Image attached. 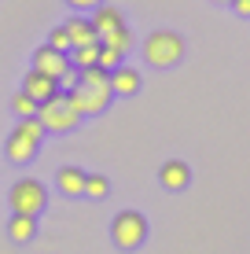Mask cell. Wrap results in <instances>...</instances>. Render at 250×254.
I'll return each mask as SVG.
<instances>
[{
    "mask_svg": "<svg viewBox=\"0 0 250 254\" xmlns=\"http://www.w3.org/2000/svg\"><path fill=\"white\" fill-rule=\"evenodd\" d=\"M140 52H144V63L148 66H158V70L177 66L180 56H184V37L173 30H154L151 37H144Z\"/></svg>",
    "mask_w": 250,
    "mask_h": 254,
    "instance_id": "1",
    "label": "cell"
},
{
    "mask_svg": "<svg viewBox=\"0 0 250 254\" xmlns=\"http://www.w3.org/2000/svg\"><path fill=\"white\" fill-rule=\"evenodd\" d=\"M110 240H114L118 251H136L144 240H148V217L136 214V210H122L110 221Z\"/></svg>",
    "mask_w": 250,
    "mask_h": 254,
    "instance_id": "2",
    "label": "cell"
},
{
    "mask_svg": "<svg viewBox=\"0 0 250 254\" xmlns=\"http://www.w3.org/2000/svg\"><path fill=\"white\" fill-rule=\"evenodd\" d=\"M7 203H11L15 214H26V217H37L41 210H45L48 203V191L41 181H33V177H22V181H15L11 191H7Z\"/></svg>",
    "mask_w": 250,
    "mask_h": 254,
    "instance_id": "3",
    "label": "cell"
},
{
    "mask_svg": "<svg viewBox=\"0 0 250 254\" xmlns=\"http://www.w3.org/2000/svg\"><path fill=\"white\" fill-rule=\"evenodd\" d=\"M37 122L45 126V133H70V129H77V118L74 115V107L66 103V96L59 92V96H51V100H45L37 107Z\"/></svg>",
    "mask_w": 250,
    "mask_h": 254,
    "instance_id": "4",
    "label": "cell"
},
{
    "mask_svg": "<svg viewBox=\"0 0 250 254\" xmlns=\"http://www.w3.org/2000/svg\"><path fill=\"white\" fill-rule=\"evenodd\" d=\"M66 66H70V59H66V52H55V48H48V45H41L37 52H33V66L30 70H37V74H45V77H63L66 74Z\"/></svg>",
    "mask_w": 250,
    "mask_h": 254,
    "instance_id": "5",
    "label": "cell"
},
{
    "mask_svg": "<svg viewBox=\"0 0 250 254\" xmlns=\"http://www.w3.org/2000/svg\"><path fill=\"white\" fill-rule=\"evenodd\" d=\"M22 92L30 96V100L45 103V100H51V96H59V81H55V77L37 74V70H26V77H22Z\"/></svg>",
    "mask_w": 250,
    "mask_h": 254,
    "instance_id": "6",
    "label": "cell"
},
{
    "mask_svg": "<svg viewBox=\"0 0 250 254\" xmlns=\"http://www.w3.org/2000/svg\"><path fill=\"white\" fill-rule=\"evenodd\" d=\"M63 96H66V103L74 107L77 118H85V115H103V111L110 107V100H100V96L85 92L81 85H77V89H70V92H63Z\"/></svg>",
    "mask_w": 250,
    "mask_h": 254,
    "instance_id": "7",
    "label": "cell"
},
{
    "mask_svg": "<svg viewBox=\"0 0 250 254\" xmlns=\"http://www.w3.org/2000/svg\"><path fill=\"white\" fill-rule=\"evenodd\" d=\"M158 181H162V188H166V191H184L188 185H192V170H188V162L169 159V162H162Z\"/></svg>",
    "mask_w": 250,
    "mask_h": 254,
    "instance_id": "8",
    "label": "cell"
},
{
    "mask_svg": "<svg viewBox=\"0 0 250 254\" xmlns=\"http://www.w3.org/2000/svg\"><path fill=\"white\" fill-rule=\"evenodd\" d=\"M92 30H96V37L103 41V37H110L114 30H122L125 26V19H122V7H107V4H100L96 11H92Z\"/></svg>",
    "mask_w": 250,
    "mask_h": 254,
    "instance_id": "9",
    "label": "cell"
},
{
    "mask_svg": "<svg viewBox=\"0 0 250 254\" xmlns=\"http://www.w3.org/2000/svg\"><path fill=\"white\" fill-rule=\"evenodd\" d=\"M81 85L85 92H92V96H100V100H114V92H110V74L103 66H89V70H81Z\"/></svg>",
    "mask_w": 250,
    "mask_h": 254,
    "instance_id": "10",
    "label": "cell"
},
{
    "mask_svg": "<svg viewBox=\"0 0 250 254\" xmlns=\"http://www.w3.org/2000/svg\"><path fill=\"white\" fill-rule=\"evenodd\" d=\"M66 37H70V48H85V45H100L96 30H92V22L85 19V15H74L70 22H63Z\"/></svg>",
    "mask_w": 250,
    "mask_h": 254,
    "instance_id": "11",
    "label": "cell"
},
{
    "mask_svg": "<svg viewBox=\"0 0 250 254\" xmlns=\"http://www.w3.org/2000/svg\"><path fill=\"white\" fill-rule=\"evenodd\" d=\"M110 92L114 96H136L140 92V70H133V66L110 70Z\"/></svg>",
    "mask_w": 250,
    "mask_h": 254,
    "instance_id": "12",
    "label": "cell"
},
{
    "mask_svg": "<svg viewBox=\"0 0 250 254\" xmlns=\"http://www.w3.org/2000/svg\"><path fill=\"white\" fill-rule=\"evenodd\" d=\"M37 147L41 144H33L30 136H22V133H15V129H11V136H7V144H4V155L11 162H30L33 155H37Z\"/></svg>",
    "mask_w": 250,
    "mask_h": 254,
    "instance_id": "13",
    "label": "cell"
},
{
    "mask_svg": "<svg viewBox=\"0 0 250 254\" xmlns=\"http://www.w3.org/2000/svg\"><path fill=\"white\" fill-rule=\"evenodd\" d=\"M55 185L63 195H85V170H77V166H63V170L55 173Z\"/></svg>",
    "mask_w": 250,
    "mask_h": 254,
    "instance_id": "14",
    "label": "cell"
},
{
    "mask_svg": "<svg viewBox=\"0 0 250 254\" xmlns=\"http://www.w3.org/2000/svg\"><path fill=\"white\" fill-rule=\"evenodd\" d=\"M7 236H11L15 243H30L33 236H37V217L11 214V221H7Z\"/></svg>",
    "mask_w": 250,
    "mask_h": 254,
    "instance_id": "15",
    "label": "cell"
},
{
    "mask_svg": "<svg viewBox=\"0 0 250 254\" xmlns=\"http://www.w3.org/2000/svg\"><path fill=\"white\" fill-rule=\"evenodd\" d=\"M66 59H70V66H74V70H89V66H96V59H100V45L70 48V52H66Z\"/></svg>",
    "mask_w": 250,
    "mask_h": 254,
    "instance_id": "16",
    "label": "cell"
},
{
    "mask_svg": "<svg viewBox=\"0 0 250 254\" xmlns=\"http://www.w3.org/2000/svg\"><path fill=\"white\" fill-rule=\"evenodd\" d=\"M100 45H107V48H114V52H133V33H129V26H122V30H114L110 37H103Z\"/></svg>",
    "mask_w": 250,
    "mask_h": 254,
    "instance_id": "17",
    "label": "cell"
},
{
    "mask_svg": "<svg viewBox=\"0 0 250 254\" xmlns=\"http://www.w3.org/2000/svg\"><path fill=\"white\" fill-rule=\"evenodd\" d=\"M110 191V181L103 177V173H85V195H92V199H103Z\"/></svg>",
    "mask_w": 250,
    "mask_h": 254,
    "instance_id": "18",
    "label": "cell"
},
{
    "mask_svg": "<svg viewBox=\"0 0 250 254\" xmlns=\"http://www.w3.org/2000/svg\"><path fill=\"white\" fill-rule=\"evenodd\" d=\"M37 107H41V103L30 100L26 92H15V100H11V111H15L19 118H37Z\"/></svg>",
    "mask_w": 250,
    "mask_h": 254,
    "instance_id": "19",
    "label": "cell"
},
{
    "mask_svg": "<svg viewBox=\"0 0 250 254\" xmlns=\"http://www.w3.org/2000/svg\"><path fill=\"white\" fill-rule=\"evenodd\" d=\"M15 133H22V136H30L33 144H41V140H45V126H41L37 118H19V126H15Z\"/></svg>",
    "mask_w": 250,
    "mask_h": 254,
    "instance_id": "20",
    "label": "cell"
},
{
    "mask_svg": "<svg viewBox=\"0 0 250 254\" xmlns=\"http://www.w3.org/2000/svg\"><path fill=\"white\" fill-rule=\"evenodd\" d=\"M122 52H114V48H107V45H100V59H96V66H103V70H107V74H110V70H118V66H122Z\"/></svg>",
    "mask_w": 250,
    "mask_h": 254,
    "instance_id": "21",
    "label": "cell"
},
{
    "mask_svg": "<svg viewBox=\"0 0 250 254\" xmlns=\"http://www.w3.org/2000/svg\"><path fill=\"white\" fill-rule=\"evenodd\" d=\"M48 48H55V52H70V37H66L63 26H55V30L48 33Z\"/></svg>",
    "mask_w": 250,
    "mask_h": 254,
    "instance_id": "22",
    "label": "cell"
},
{
    "mask_svg": "<svg viewBox=\"0 0 250 254\" xmlns=\"http://www.w3.org/2000/svg\"><path fill=\"white\" fill-rule=\"evenodd\" d=\"M77 81H81V70L66 66V74L59 77V92H70V89H77Z\"/></svg>",
    "mask_w": 250,
    "mask_h": 254,
    "instance_id": "23",
    "label": "cell"
},
{
    "mask_svg": "<svg viewBox=\"0 0 250 254\" xmlns=\"http://www.w3.org/2000/svg\"><path fill=\"white\" fill-rule=\"evenodd\" d=\"M232 7H236V15H243V19H250V0H232Z\"/></svg>",
    "mask_w": 250,
    "mask_h": 254,
    "instance_id": "24",
    "label": "cell"
},
{
    "mask_svg": "<svg viewBox=\"0 0 250 254\" xmlns=\"http://www.w3.org/2000/svg\"><path fill=\"white\" fill-rule=\"evenodd\" d=\"M66 4H70V7H92V11H96L103 0H66Z\"/></svg>",
    "mask_w": 250,
    "mask_h": 254,
    "instance_id": "25",
    "label": "cell"
},
{
    "mask_svg": "<svg viewBox=\"0 0 250 254\" xmlns=\"http://www.w3.org/2000/svg\"><path fill=\"white\" fill-rule=\"evenodd\" d=\"M217 4H232V0H217Z\"/></svg>",
    "mask_w": 250,
    "mask_h": 254,
    "instance_id": "26",
    "label": "cell"
}]
</instances>
